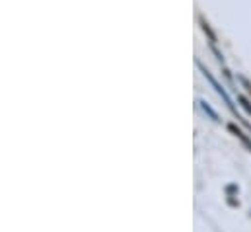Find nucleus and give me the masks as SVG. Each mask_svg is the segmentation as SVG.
Masks as SVG:
<instances>
[{
	"label": "nucleus",
	"instance_id": "nucleus-1",
	"mask_svg": "<svg viewBox=\"0 0 251 232\" xmlns=\"http://www.w3.org/2000/svg\"><path fill=\"white\" fill-rule=\"evenodd\" d=\"M228 129H230V131H232V133H234L238 139H242L246 146H250V148H251V141L246 137V135H244V133H242V131H240V129H238V127H236V125H228Z\"/></svg>",
	"mask_w": 251,
	"mask_h": 232
},
{
	"label": "nucleus",
	"instance_id": "nucleus-2",
	"mask_svg": "<svg viewBox=\"0 0 251 232\" xmlns=\"http://www.w3.org/2000/svg\"><path fill=\"white\" fill-rule=\"evenodd\" d=\"M201 106H202V110H204V112H206L208 116L212 117L214 121H220V119H218V116H216V112H214V110H212V108H210V106H208L206 102H201Z\"/></svg>",
	"mask_w": 251,
	"mask_h": 232
},
{
	"label": "nucleus",
	"instance_id": "nucleus-3",
	"mask_svg": "<svg viewBox=\"0 0 251 232\" xmlns=\"http://www.w3.org/2000/svg\"><path fill=\"white\" fill-rule=\"evenodd\" d=\"M240 104L244 106V110H246L248 114H251V104L248 102V100H246V98H244V96H240Z\"/></svg>",
	"mask_w": 251,
	"mask_h": 232
}]
</instances>
